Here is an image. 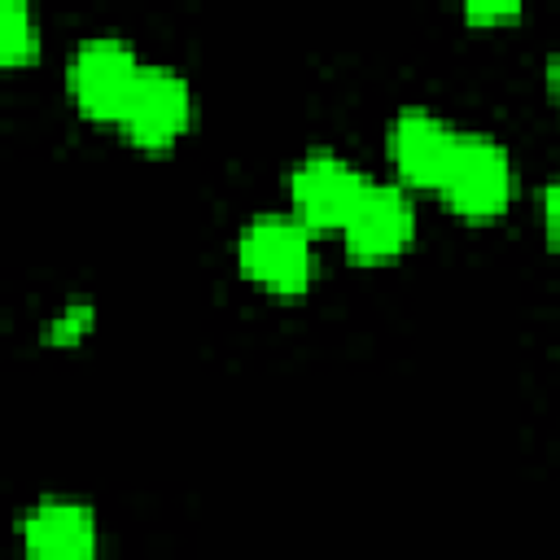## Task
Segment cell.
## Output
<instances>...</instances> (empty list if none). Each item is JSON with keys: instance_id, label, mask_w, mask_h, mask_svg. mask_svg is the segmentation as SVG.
<instances>
[{"instance_id": "6da1fadb", "label": "cell", "mask_w": 560, "mask_h": 560, "mask_svg": "<svg viewBox=\"0 0 560 560\" xmlns=\"http://www.w3.org/2000/svg\"><path fill=\"white\" fill-rule=\"evenodd\" d=\"M241 271L280 298H298L311 289L315 280V245H311V228L298 214H258L245 223L241 241Z\"/></svg>"}, {"instance_id": "7a4b0ae2", "label": "cell", "mask_w": 560, "mask_h": 560, "mask_svg": "<svg viewBox=\"0 0 560 560\" xmlns=\"http://www.w3.org/2000/svg\"><path fill=\"white\" fill-rule=\"evenodd\" d=\"M512 188H516V175H512L508 144L486 131H459L446 175L438 184L442 201L464 219H499L512 201Z\"/></svg>"}, {"instance_id": "3957f363", "label": "cell", "mask_w": 560, "mask_h": 560, "mask_svg": "<svg viewBox=\"0 0 560 560\" xmlns=\"http://www.w3.org/2000/svg\"><path fill=\"white\" fill-rule=\"evenodd\" d=\"M140 70H144V61L136 57V48L122 35H88L70 57L66 83H70V96L83 118L118 122L136 92Z\"/></svg>"}, {"instance_id": "277c9868", "label": "cell", "mask_w": 560, "mask_h": 560, "mask_svg": "<svg viewBox=\"0 0 560 560\" xmlns=\"http://www.w3.org/2000/svg\"><path fill=\"white\" fill-rule=\"evenodd\" d=\"M368 179L354 162H346L332 149H311L289 179V197H293V214L311 228V232H341L350 210L359 206Z\"/></svg>"}, {"instance_id": "5b68a950", "label": "cell", "mask_w": 560, "mask_h": 560, "mask_svg": "<svg viewBox=\"0 0 560 560\" xmlns=\"http://www.w3.org/2000/svg\"><path fill=\"white\" fill-rule=\"evenodd\" d=\"M118 127L140 149H171L192 127V88H188V79L171 66H144Z\"/></svg>"}, {"instance_id": "8992f818", "label": "cell", "mask_w": 560, "mask_h": 560, "mask_svg": "<svg viewBox=\"0 0 560 560\" xmlns=\"http://www.w3.org/2000/svg\"><path fill=\"white\" fill-rule=\"evenodd\" d=\"M341 241L354 262H389V258L407 254V245L416 241V206H411L407 188L368 179L359 206L350 210V219L341 228Z\"/></svg>"}, {"instance_id": "52a82bcc", "label": "cell", "mask_w": 560, "mask_h": 560, "mask_svg": "<svg viewBox=\"0 0 560 560\" xmlns=\"http://www.w3.org/2000/svg\"><path fill=\"white\" fill-rule=\"evenodd\" d=\"M459 131H451L433 109L407 105L389 122V162L407 188H438L455 153Z\"/></svg>"}, {"instance_id": "ba28073f", "label": "cell", "mask_w": 560, "mask_h": 560, "mask_svg": "<svg viewBox=\"0 0 560 560\" xmlns=\"http://www.w3.org/2000/svg\"><path fill=\"white\" fill-rule=\"evenodd\" d=\"M96 516L74 499H39L22 521L26 560H96Z\"/></svg>"}, {"instance_id": "9c48e42d", "label": "cell", "mask_w": 560, "mask_h": 560, "mask_svg": "<svg viewBox=\"0 0 560 560\" xmlns=\"http://www.w3.org/2000/svg\"><path fill=\"white\" fill-rule=\"evenodd\" d=\"M35 52H39V18L31 13V4L4 0L0 4V61L4 66H22Z\"/></svg>"}, {"instance_id": "30bf717a", "label": "cell", "mask_w": 560, "mask_h": 560, "mask_svg": "<svg viewBox=\"0 0 560 560\" xmlns=\"http://www.w3.org/2000/svg\"><path fill=\"white\" fill-rule=\"evenodd\" d=\"M92 324H96L92 302H74V306H66V311L52 315V324H48L44 337H48L52 346H74V341H83V337L92 332Z\"/></svg>"}, {"instance_id": "8fae6325", "label": "cell", "mask_w": 560, "mask_h": 560, "mask_svg": "<svg viewBox=\"0 0 560 560\" xmlns=\"http://www.w3.org/2000/svg\"><path fill=\"white\" fill-rule=\"evenodd\" d=\"M525 9L516 4V0H468L464 4V22H472V26H503V22H516Z\"/></svg>"}, {"instance_id": "7c38bea8", "label": "cell", "mask_w": 560, "mask_h": 560, "mask_svg": "<svg viewBox=\"0 0 560 560\" xmlns=\"http://www.w3.org/2000/svg\"><path fill=\"white\" fill-rule=\"evenodd\" d=\"M542 232H547V245L560 249V175H551L542 188Z\"/></svg>"}, {"instance_id": "4fadbf2b", "label": "cell", "mask_w": 560, "mask_h": 560, "mask_svg": "<svg viewBox=\"0 0 560 560\" xmlns=\"http://www.w3.org/2000/svg\"><path fill=\"white\" fill-rule=\"evenodd\" d=\"M547 96H551V105H556V114H560V52L547 61Z\"/></svg>"}]
</instances>
